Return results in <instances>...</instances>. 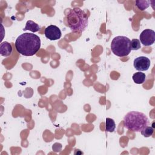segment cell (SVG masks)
Instances as JSON below:
<instances>
[{"label": "cell", "mask_w": 155, "mask_h": 155, "mask_svg": "<svg viewBox=\"0 0 155 155\" xmlns=\"http://www.w3.org/2000/svg\"><path fill=\"white\" fill-rule=\"evenodd\" d=\"M150 124L147 116L143 113L132 111L128 112L124 117V126L127 129L140 132Z\"/></svg>", "instance_id": "cell-3"}, {"label": "cell", "mask_w": 155, "mask_h": 155, "mask_svg": "<svg viewBox=\"0 0 155 155\" xmlns=\"http://www.w3.org/2000/svg\"><path fill=\"white\" fill-rule=\"evenodd\" d=\"M116 128L115 122L113 119L111 118H106L105 122V130L107 132L112 133L114 131Z\"/></svg>", "instance_id": "cell-11"}, {"label": "cell", "mask_w": 155, "mask_h": 155, "mask_svg": "<svg viewBox=\"0 0 155 155\" xmlns=\"http://www.w3.org/2000/svg\"><path fill=\"white\" fill-rule=\"evenodd\" d=\"M139 39L143 45L150 46L154 44L155 41V32L151 29H145L143 30L139 36Z\"/></svg>", "instance_id": "cell-5"}, {"label": "cell", "mask_w": 155, "mask_h": 155, "mask_svg": "<svg viewBox=\"0 0 155 155\" xmlns=\"http://www.w3.org/2000/svg\"><path fill=\"white\" fill-rule=\"evenodd\" d=\"M140 132H141L142 135H143L144 137H150L151 136H152V134H153L154 129L151 127L147 126L145 128H144Z\"/></svg>", "instance_id": "cell-13"}, {"label": "cell", "mask_w": 155, "mask_h": 155, "mask_svg": "<svg viewBox=\"0 0 155 155\" xmlns=\"http://www.w3.org/2000/svg\"><path fill=\"white\" fill-rule=\"evenodd\" d=\"M24 31L29 30L31 32H37L41 30V27L33 21L28 20L27 21L25 27L22 29Z\"/></svg>", "instance_id": "cell-9"}, {"label": "cell", "mask_w": 155, "mask_h": 155, "mask_svg": "<svg viewBox=\"0 0 155 155\" xmlns=\"http://www.w3.org/2000/svg\"><path fill=\"white\" fill-rule=\"evenodd\" d=\"M111 50L114 54L119 57L128 56L131 51V41L124 36L114 38L111 43Z\"/></svg>", "instance_id": "cell-4"}, {"label": "cell", "mask_w": 155, "mask_h": 155, "mask_svg": "<svg viewBox=\"0 0 155 155\" xmlns=\"http://www.w3.org/2000/svg\"><path fill=\"white\" fill-rule=\"evenodd\" d=\"M67 22L71 31L82 32L88 26V19L87 15L84 10L75 7L70 10L67 15Z\"/></svg>", "instance_id": "cell-2"}, {"label": "cell", "mask_w": 155, "mask_h": 155, "mask_svg": "<svg viewBox=\"0 0 155 155\" xmlns=\"http://www.w3.org/2000/svg\"><path fill=\"white\" fill-rule=\"evenodd\" d=\"M12 53V45L8 42L4 41L0 44V53L2 56H8Z\"/></svg>", "instance_id": "cell-8"}, {"label": "cell", "mask_w": 155, "mask_h": 155, "mask_svg": "<svg viewBox=\"0 0 155 155\" xmlns=\"http://www.w3.org/2000/svg\"><path fill=\"white\" fill-rule=\"evenodd\" d=\"M133 80L137 84H143L146 79V75L145 73H142L140 71H138L133 74Z\"/></svg>", "instance_id": "cell-10"}, {"label": "cell", "mask_w": 155, "mask_h": 155, "mask_svg": "<svg viewBox=\"0 0 155 155\" xmlns=\"http://www.w3.org/2000/svg\"><path fill=\"white\" fill-rule=\"evenodd\" d=\"M150 1L137 0L136 1V6L140 10H144L150 6Z\"/></svg>", "instance_id": "cell-12"}, {"label": "cell", "mask_w": 155, "mask_h": 155, "mask_svg": "<svg viewBox=\"0 0 155 155\" xmlns=\"http://www.w3.org/2000/svg\"><path fill=\"white\" fill-rule=\"evenodd\" d=\"M45 37L50 41H56L61 38L62 36L61 31L59 28L54 25L47 27L44 31Z\"/></svg>", "instance_id": "cell-6"}, {"label": "cell", "mask_w": 155, "mask_h": 155, "mask_svg": "<svg viewBox=\"0 0 155 155\" xmlns=\"http://www.w3.org/2000/svg\"><path fill=\"white\" fill-rule=\"evenodd\" d=\"M140 42L137 39H133L131 41V49L133 50H137L140 48Z\"/></svg>", "instance_id": "cell-14"}, {"label": "cell", "mask_w": 155, "mask_h": 155, "mask_svg": "<svg viewBox=\"0 0 155 155\" xmlns=\"http://www.w3.org/2000/svg\"><path fill=\"white\" fill-rule=\"evenodd\" d=\"M15 45L19 53L25 56H31L39 51L41 47V39L35 34L25 33L17 38Z\"/></svg>", "instance_id": "cell-1"}, {"label": "cell", "mask_w": 155, "mask_h": 155, "mask_svg": "<svg viewBox=\"0 0 155 155\" xmlns=\"http://www.w3.org/2000/svg\"><path fill=\"white\" fill-rule=\"evenodd\" d=\"M151 62L149 58L145 56L136 58L133 62L134 67L138 71H147L150 67Z\"/></svg>", "instance_id": "cell-7"}]
</instances>
